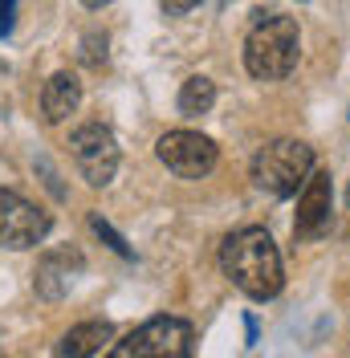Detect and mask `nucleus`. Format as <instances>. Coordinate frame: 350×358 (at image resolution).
<instances>
[{"instance_id": "2", "label": "nucleus", "mask_w": 350, "mask_h": 358, "mask_svg": "<svg viewBox=\"0 0 350 358\" xmlns=\"http://www.w3.org/2000/svg\"><path fill=\"white\" fill-rule=\"evenodd\" d=\"M302 57V33L293 17H261L253 24V33L244 37V69L257 82H277L285 73H293Z\"/></svg>"}, {"instance_id": "11", "label": "nucleus", "mask_w": 350, "mask_h": 358, "mask_svg": "<svg viewBox=\"0 0 350 358\" xmlns=\"http://www.w3.org/2000/svg\"><path fill=\"white\" fill-rule=\"evenodd\" d=\"M110 338H114V326H110V322H82V326H74V330L62 338L57 358H90V355H98Z\"/></svg>"}, {"instance_id": "13", "label": "nucleus", "mask_w": 350, "mask_h": 358, "mask_svg": "<svg viewBox=\"0 0 350 358\" xmlns=\"http://www.w3.org/2000/svg\"><path fill=\"white\" fill-rule=\"evenodd\" d=\"M90 228H94V232H98V236H102V241L118 252V257H131V245H127V241H122V236H118V232L102 220V216H90Z\"/></svg>"}, {"instance_id": "7", "label": "nucleus", "mask_w": 350, "mask_h": 358, "mask_svg": "<svg viewBox=\"0 0 350 358\" xmlns=\"http://www.w3.org/2000/svg\"><path fill=\"white\" fill-rule=\"evenodd\" d=\"M53 220L45 216L37 203L21 200L17 192H4L0 187V245L4 248H37L49 236Z\"/></svg>"}, {"instance_id": "17", "label": "nucleus", "mask_w": 350, "mask_h": 358, "mask_svg": "<svg viewBox=\"0 0 350 358\" xmlns=\"http://www.w3.org/2000/svg\"><path fill=\"white\" fill-rule=\"evenodd\" d=\"M346 203H350V192H346Z\"/></svg>"}, {"instance_id": "1", "label": "nucleus", "mask_w": 350, "mask_h": 358, "mask_svg": "<svg viewBox=\"0 0 350 358\" xmlns=\"http://www.w3.org/2000/svg\"><path fill=\"white\" fill-rule=\"evenodd\" d=\"M220 268L232 277V285L253 297V301H269L277 297L285 285L281 273V252L273 245V236L265 228H241L232 232L224 248H220Z\"/></svg>"}, {"instance_id": "4", "label": "nucleus", "mask_w": 350, "mask_h": 358, "mask_svg": "<svg viewBox=\"0 0 350 358\" xmlns=\"http://www.w3.org/2000/svg\"><path fill=\"white\" fill-rule=\"evenodd\" d=\"M106 358H192V326L183 317H151L114 342Z\"/></svg>"}, {"instance_id": "10", "label": "nucleus", "mask_w": 350, "mask_h": 358, "mask_svg": "<svg viewBox=\"0 0 350 358\" xmlns=\"http://www.w3.org/2000/svg\"><path fill=\"white\" fill-rule=\"evenodd\" d=\"M82 102V82L69 73V69H57L41 90V110H45V122H66L69 114L78 110Z\"/></svg>"}, {"instance_id": "8", "label": "nucleus", "mask_w": 350, "mask_h": 358, "mask_svg": "<svg viewBox=\"0 0 350 358\" xmlns=\"http://www.w3.org/2000/svg\"><path fill=\"white\" fill-rule=\"evenodd\" d=\"M330 203H334V183H330V171H309L306 183L298 187V220H293V232L309 241L318 236L330 220Z\"/></svg>"}, {"instance_id": "6", "label": "nucleus", "mask_w": 350, "mask_h": 358, "mask_svg": "<svg viewBox=\"0 0 350 358\" xmlns=\"http://www.w3.org/2000/svg\"><path fill=\"white\" fill-rule=\"evenodd\" d=\"M155 155L159 163L175 171L179 179H204L212 167H216V143L208 134H196V131H167L159 143H155Z\"/></svg>"}, {"instance_id": "12", "label": "nucleus", "mask_w": 350, "mask_h": 358, "mask_svg": "<svg viewBox=\"0 0 350 358\" xmlns=\"http://www.w3.org/2000/svg\"><path fill=\"white\" fill-rule=\"evenodd\" d=\"M212 102H216V82L212 78H188L183 90H179V110L183 114H208L212 110Z\"/></svg>"}, {"instance_id": "16", "label": "nucleus", "mask_w": 350, "mask_h": 358, "mask_svg": "<svg viewBox=\"0 0 350 358\" xmlns=\"http://www.w3.org/2000/svg\"><path fill=\"white\" fill-rule=\"evenodd\" d=\"M82 4H86V8H106L110 0H82Z\"/></svg>"}, {"instance_id": "3", "label": "nucleus", "mask_w": 350, "mask_h": 358, "mask_svg": "<svg viewBox=\"0 0 350 358\" xmlns=\"http://www.w3.org/2000/svg\"><path fill=\"white\" fill-rule=\"evenodd\" d=\"M309 171H314V151L298 138H277L253 155V183L277 200L298 196V187L306 183Z\"/></svg>"}, {"instance_id": "9", "label": "nucleus", "mask_w": 350, "mask_h": 358, "mask_svg": "<svg viewBox=\"0 0 350 358\" xmlns=\"http://www.w3.org/2000/svg\"><path fill=\"white\" fill-rule=\"evenodd\" d=\"M86 268L82 252L78 248H49L41 261H37V273H33V285L45 301H62L69 293V285L78 281V273Z\"/></svg>"}, {"instance_id": "15", "label": "nucleus", "mask_w": 350, "mask_h": 358, "mask_svg": "<svg viewBox=\"0 0 350 358\" xmlns=\"http://www.w3.org/2000/svg\"><path fill=\"white\" fill-rule=\"evenodd\" d=\"M196 4H200V0H163V8H167L172 17H183V13H192Z\"/></svg>"}, {"instance_id": "5", "label": "nucleus", "mask_w": 350, "mask_h": 358, "mask_svg": "<svg viewBox=\"0 0 350 358\" xmlns=\"http://www.w3.org/2000/svg\"><path fill=\"white\" fill-rule=\"evenodd\" d=\"M69 155L90 187H106L118 171V143L102 122H86L69 134Z\"/></svg>"}, {"instance_id": "14", "label": "nucleus", "mask_w": 350, "mask_h": 358, "mask_svg": "<svg viewBox=\"0 0 350 358\" xmlns=\"http://www.w3.org/2000/svg\"><path fill=\"white\" fill-rule=\"evenodd\" d=\"M13 21H17V0H0V37L13 33Z\"/></svg>"}]
</instances>
